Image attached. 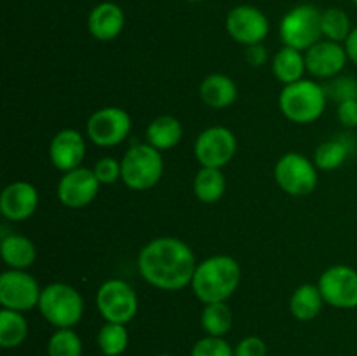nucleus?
Wrapping results in <instances>:
<instances>
[{
	"label": "nucleus",
	"instance_id": "40",
	"mask_svg": "<svg viewBox=\"0 0 357 356\" xmlns=\"http://www.w3.org/2000/svg\"><path fill=\"white\" fill-rule=\"evenodd\" d=\"M352 3H354V6H357V0H352Z\"/></svg>",
	"mask_w": 357,
	"mask_h": 356
},
{
	"label": "nucleus",
	"instance_id": "37",
	"mask_svg": "<svg viewBox=\"0 0 357 356\" xmlns=\"http://www.w3.org/2000/svg\"><path fill=\"white\" fill-rule=\"evenodd\" d=\"M344 45L345 51H347L349 61H352L357 66V27L352 28L351 35H349V38L345 40Z\"/></svg>",
	"mask_w": 357,
	"mask_h": 356
},
{
	"label": "nucleus",
	"instance_id": "17",
	"mask_svg": "<svg viewBox=\"0 0 357 356\" xmlns=\"http://www.w3.org/2000/svg\"><path fill=\"white\" fill-rule=\"evenodd\" d=\"M38 191L33 184L24 180L10 181L0 194V213L10 222L28 220L38 208Z\"/></svg>",
	"mask_w": 357,
	"mask_h": 356
},
{
	"label": "nucleus",
	"instance_id": "5",
	"mask_svg": "<svg viewBox=\"0 0 357 356\" xmlns=\"http://www.w3.org/2000/svg\"><path fill=\"white\" fill-rule=\"evenodd\" d=\"M121 181L131 191H150L159 184L164 175L162 152L146 142L129 147L121 159Z\"/></svg>",
	"mask_w": 357,
	"mask_h": 356
},
{
	"label": "nucleus",
	"instance_id": "38",
	"mask_svg": "<svg viewBox=\"0 0 357 356\" xmlns=\"http://www.w3.org/2000/svg\"><path fill=\"white\" fill-rule=\"evenodd\" d=\"M157 356H173V355H167V353H162V355H157Z\"/></svg>",
	"mask_w": 357,
	"mask_h": 356
},
{
	"label": "nucleus",
	"instance_id": "16",
	"mask_svg": "<svg viewBox=\"0 0 357 356\" xmlns=\"http://www.w3.org/2000/svg\"><path fill=\"white\" fill-rule=\"evenodd\" d=\"M86 152V138H84L82 133L73 128L58 131L49 143V161L61 173L82 166Z\"/></svg>",
	"mask_w": 357,
	"mask_h": 356
},
{
	"label": "nucleus",
	"instance_id": "11",
	"mask_svg": "<svg viewBox=\"0 0 357 356\" xmlns=\"http://www.w3.org/2000/svg\"><path fill=\"white\" fill-rule=\"evenodd\" d=\"M40 295V285L28 271L6 269L0 276V304L3 309L26 313L38 307Z\"/></svg>",
	"mask_w": 357,
	"mask_h": 356
},
{
	"label": "nucleus",
	"instance_id": "7",
	"mask_svg": "<svg viewBox=\"0 0 357 356\" xmlns=\"http://www.w3.org/2000/svg\"><path fill=\"white\" fill-rule=\"evenodd\" d=\"M321 10L312 3H302L284 14L279 24V37L288 47L305 52L323 37Z\"/></svg>",
	"mask_w": 357,
	"mask_h": 356
},
{
	"label": "nucleus",
	"instance_id": "21",
	"mask_svg": "<svg viewBox=\"0 0 357 356\" xmlns=\"http://www.w3.org/2000/svg\"><path fill=\"white\" fill-rule=\"evenodd\" d=\"M181 138H183V126L174 115H159L150 121L145 129L146 143L160 152L174 149Z\"/></svg>",
	"mask_w": 357,
	"mask_h": 356
},
{
	"label": "nucleus",
	"instance_id": "9",
	"mask_svg": "<svg viewBox=\"0 0 357 356\" xmlns=\"http://www.w3.org/2000/svg\"><path fill=\"white\" fill-rule=\"evenodd\" d=\"M132 129L131 115L121 107H103L91 114L86 122V135L96 147H117L126 142Z\"/></svg>",
	"mask_w": 357,
	"mask_h": 356
},
{
	"label": "nucleus",
	"instance_id": "25",
	"mask_svg": "<svg viewBox=\"0 0 357 356\" xmlns=\"http://www.w3.org/2000/svg\"><path fill=\"white\" fill-rule=\"evenodd\" d=\"M30 325L23 313L13 309H0V346L3 349L20 348L28 339Z\"/></svg>",
	"mask_w": 357,
	"mask_h": 356
},
{
	"label": "nucleus",
	"instance_id": "36",
	"mask_svg": "<svg viewBox=\"0 0 357 356\" xmlns=\"http://www.w3.org/2000/svg\"><path fill=\"white\" fill-rule=\"evenodd\" d=\"M244 59L253 68H260L267 61V49H265L264 44L248 45L246 51H244Z\"/></svg>",
	"mask_w": 357,
	"mask_h": 356
},
{
	"label": "nucleus",
	"instance_id": "29",
	"mask_svg": "<svg viewBox=\"0 0 357 356\" xmlns=\"http://www.w3.org/2000/svg\"><path fill=\"white\" fill-rule=\"evenodd\" d=\"M321 30H323V37L328 40L345 44L352 31L351 17L340 7H330L321 14Z\"/></svg>",
	"mask_w": 357,
	"mask_h": 356
},
{
	"label": "nucleus",
	"instance_id": "24",
	"mask_svg": "<svg viewBox=\"0 0 357 356\" xmlns=\"http://www.w3.org/2000/svg\"><path fill=\"white\" fill-rule=\"evenodd\" d=\"M194 194L195 198L206 205L218 202L223 198L227 188L225 175L218 168H202L194 177Z\"/></svg>",
	"mask_w": 357,
	"mask_h": 356
},
{
	"label": "nucleus",
	"instance_id": "33",
	"mask_svg": "<svg viewBox=\"0 0 357 356\" xmlns=\"http://www.w3.org/2000/svg\"><path fill=\"white\" fill-rule=\"evenodd\" d=\"M94 175L101 185H112L122 178V164L115 157H101L93 166Z\"/></svg>",
	"mask_w": 357,
	"mask_h": 356
},
{
	"label": "nucleus",
	"instance_id": "20",
	"mask_svg": "<svg viewBox=\"0 0 357 356\" xmlns=\"http://www.w3.org/2000/svg\"><path fill=\"white\" fill-rule=\"evenodd\" d=\"M199 94L204 105L215 110H223V108L232 107L237 101V91L236 82L230 79L225 73H211L206 77L199 87Z\"/></svg>",
	"mask_w": 357,
	"mask_h": 356
},
{
	"label": "nucleus",
	"instance_id": "10",
	"mask_svg": "<svg viewBox=\"0 0 357 356\" xmlns=\"http://www.w3.org/2000/svg\"><path fill=\"white\" fill-rule=\"evenodd\" d=\"M237 154V138L225 126H211L199 133L194 142V156L202 168L223 170Z\"/></svg>",
	"mask_w": 357,
	"mask_h": 356
},
{
	"label": "nucleus",
	"instance_id": "23",
	"mask_svg": "<svg viewBox=\"0 0 357 356\" xmlns=\"http://www.w3.org/2000/svg\"><path fill=\"white\" fill-rule=\"evenodd\" d=\"M324 304L326 302L321 295L319 286L305 283L293 292L291 299H289V313L298 321H312L319 316Z\"/></svg>",
	"mask_w": 357,
	"mask_h": 356
},
{
	"label": "nucleus",
	"instance_id": "6",
	"mask_svg": "<svg viewBox=\"0 0 357 356\" xmlns=\"http://www.w3.org/2000/svg\"><path fill=\"white\" fill-rule=\"evenodd\" d=\"M274 180L282 192L293 198H305L319 184V170L309 157L288 152L279 157L274 166Z\"/></svg>",
	"mask_w": 357,
	"mask_h": 356
},
{
	"label": "nucleus",
	"instance_id": "14",
	"mask_svg": "<svg viewBox=\"0 0 357 356\" xmlns=\"http://www.w3.org/2000/svg\"><path fill=\"white\" fill-rule=\"evenodd\" d=\"M227 34L243 45L264 44L271 31L268 17L253 6H237L227 14Z\"/></svg>",
	"mask_w": 357,
	"mask_h": 356
},
{
	"label": "nucleus",
	"instance_id": "26",
	"mask_svg": "<svg viewBox=\"0 0 357 356\" xmlns=\"http://www.w3.org/2000/svg\"><path fill=\"white\" fill-rule=\"evenodd\" d=\"M232 309L227 306V302L204 304V309L201 313V327L206 332V335L225 337L232 328Z\"/></svg>",
	"mask_w": 357,
	"mask_h": 356
},
{
	"label": "nucleus",
	"instance_id": "32",
	"mask_svg": "<svg viewBox=\"0 0 357 356\" xmlns=\"http://www.w3.org/2000/svg\"><path fill=\"white\" fill-rule=\"evenodd\" d=\"M328 98L335 100L337 103L349 100H357V82L354 77H335L326 86Z\"/></svg>",
	"mask_w": 357,
	"mask_h": 356
},
{
	"label": "nucleus",
	"instance_id": "28",
	"mask_svg": "<svg viewBox=\"0 0 357 356\" xmlns=\"http://www.w3.org/2000/svg\"><path fill=\"white\" fill-rule=\"evenodd\" d=\"M96 342L100 351L105 356H121L124 355L129 346V332L126 325L108 323L105 321L96 335Z\"/></svg>",
	"mask_w": 357,
	"mask_h": 356
},
{
	"label": "nucleus",
	"instance_id": "35",
	"mask_svg": "<svg viewBox=\"0 0 357 356\" xmlns=\"http://www.w3.org/2000/svg\"><path fill=\"white\" fill-rule=\"evenodd\" d=\"M337 117L344 128H357V100H349L338 103Z\"/></svg>",
	"mask_w": 357,
	"mask_h": 356
},
{
	"label": "nucleus",
	"instance_id": "2",
	"mask_svg": "<svg viewBox=\"0 0 357 356\" xmlns=\"http://www.w3.org/2000/svg\"><path fill=\"white\" fill-rule=\"evenodd\" d=\"M243 278L239 262L230 255H213L199 262L190 288L202 304L227 302Z\"/></svg>",
	"mask_w": 357,
	"mask_h": 356
},
{
	"label": "nucleus",
	"instance_id": "31",
	"mask_svg": "<svg viewBox=\"0 0 357 356\" xmlns=\"http://www.w3.org/2000/svg\"><path fill=\"white\" fill-rule=\"evenodd\" d=\"M190 356H234V348L223 337L206 335L192 346Z\"/></svg>",
	"mask_w": 357,
	"mask_h": 356
},
{
	"label": "nucleus",
	"instance_id": "18",
	"mask_svg": "<svg viewBox=\"0 0 357 356\" xmlns=\"http://www.w3.org/2000/svg\"><path fill=\"white\" fill-rule=\"evenodd\" d=\"M126 24L124 10L114 2H101L89 13L87 30L93 38L100 42H110L122 34Z\"/></svg>",
	"mask_w": 357,
	"mask_h": 356
},
{
	"label": "nucleus",
	"instance_id": "13",
	"mask_svg": "<svg viewBox=\"0 0 357 356\" xmlns=\"http://www.w3.org/2000/svg\"><path fill=\"white\" fill-rule=\"evenodd\" d=\"M100 187L101 184L94 175L93 168L80 166L77 170L63 173L56 187V194L65 208L82 209L98 198Z\"/></svg>",
	"mask_w": 357,
	"mask_h": 356
},
{
	"label": "nucleus",
	"instance_id": "4",
	"mask_svg": "<svg viewBox=\"0 0 357 356\" xmlns=\"http://www.w3.org/2000/svg\"><path fill=\"white\" fill-rule=\"evenodd\" d=\"M38 313L54 328H73L84 318V297L68 283H49L42 288Z\"/></svg>",
	"mask_w": 357,
	"mask_h": 356
},
{
	"label": "nucleus",
	"instance_id": "22",
	"mask_svg": "<svg viewBox=\"0 0 357 356\" xmlns=\"http://www.w3.org/2000/svg\"><path fill=\"white\" fill-rule=\"evenodd\" d=\"M305 72V52L298 51V49L282 45L272 58V73L282 86L305 79L303 77Z\"/></svg>",
	"mask_w": 357,
	"mask_h": 356
},
{
	"label": "nucleus",
	"instance_id": "15",
	"mask_svg": "<svg viewBox=\"0 0 357 356\" xmlns=\"http://www.w3.org/2000/svg\"><path fill=\"white\" fill-rule=\"evenodd\" d=\"M349 61L344 44L321 38L319 42L305 51L307 73L316 79H335L344 72Z\"/></svg>",
	"mask_w": 357,
	"mask_h": 356
},
{
	"label": "nucleus",
	"instance_id": "34",
	"mask_svg": "<svg viewBox=\"0 0 357 356\" xmlns=\"http://www.w3.org/2000/svg\"><path fill=\"white\" fill-rule=\"evenodd\" d=\"M234 356H267V344L258 335H248L237 342Z\"/></svg>",
	"mask_w": 357,
	"mask_h": 356
},
{
	"label": "nucleus",
	"instance_id": "30",
	"mask_svg": "<svg viewBox=\"0 0 357 356\" xmlns=\"http://www.w3.org/2000/svg\"><path fill=\"white\" fill-rule=\"evenodd\" d=\"M84 344L73 328H56L47 341V356H82Z\"/></svg>",
	"mask_w": 357,
	"mask_h": 356
},
{
	"label": "nucleus",
	"instance_id": "3",
	"mask_svg": "<svg viewBox=\"0 0 357 356\" xmlns=\"http://www.w3.org/2000/svg\"><path fill=\"white\" fill-rule=\"evenodd\" d=\"M328 105L326 87L316 80L302 79L288 84L279 94V108L295 124H312L324 114Z\"/></svg>",
	"mask_w": 357,
	"mask_h": 356
},
{
	"label": "nucleus",
	"instance_id": "39",
	"mask_svg": "<svg viewBox=\"0 0 357 356\" xmlns=\"http://www.w3.org/2000/svg\"><path fill=\"white\" fill-rule=\"evenodd\" d=\"M188 2H202V0H188Z\"/></svg>",
	"mask_w": 357,
	"mask_h": 356
},
{
	"label": "nucleus",
	"instance_id": "27",
	"mask_svg": "<svg viewBox=\"0 0 357 356\" xmlns=\"http://www.w3.org/2000/svg\"><path fill=\"white\" fill-rule=\"evenodd\" d=\"M349 154H351V145L347 140L333 138L317 145L312 161L319 171H335L347 161Z\"/></svg>",
	"mask_w": 357,
	"mask_h": 356
},
{
	"label": "nucleus",
	"instance_id": "19",
	"mask_svg": "<svg viewBox=\"0 0 357 356\" xmlns=\"http://www.w3.org/2000/svg\"><path fill=\"white\" fill-rule=\"evenodd\" d=\"M0 255L7 269L28 271L37 260V248L33 241L23 234H2L0 239Z\"/></svg>",
	"mask_w": 357,
	"mask_h": 356
},
{
	"label": "nucleus",
	"instance_id": "1",
	"mask_svg": "<svg viewBox=\"0 0 357 356\" xmlns=\"http://www.w3.org/2000/svg\"><path fill=\"white\" fill-rule=\"evenodd\" d=\"M197 264L194 250L173 236L153 237L138 253L139 276L150 286L164 292L190 286Z\"/></svg>",
	"mask_w": 357,
	"mask_h": 356
},
{
	"label": "nucleus",
	"instance_id": "8",
	"mask_svg": "<svg viewBox=\"0 0 357 356\" xmlns=\"http://www.w3.org/2000/svg\"><path fill=\"white\" fill-rule=\"evenodd\" d=\"M96 307L101 318L108 323L128 325L138 314V293L124 279H108L98 288Z\"/></svg>",
	"mask_w": 357,
	"mask_h": 356
},
{
	"label": "nucleus",
	"instance_id": "12",
	"mask_svg": "<svg viewBox=\"0 0 357 356\" xmlns=\"http://www.w3.org/2000/svg\"><path fill=\"white\" fill-rule=\"evenodd\" d=\"M317 286L326 306L335 309L357 307V271L351 265H331L319 276Z\"/></svg>",
	"mask_w": 357,
	"mask_h": 356
}]
</instances>
